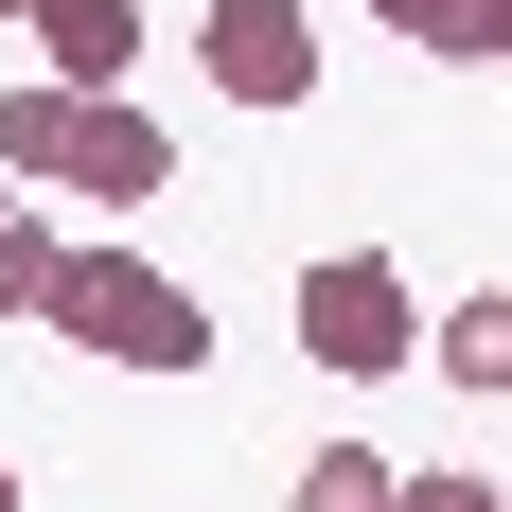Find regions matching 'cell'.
I'll list each match as a JSON object with an SVG mask.
<instances>
[{
	"mask_svg": "<svg viewBox=\"0 0 512 512\" xmlns=\"http://www.w3.org/2000/svg\"><path fill=\"white\" fill-rule=\"evenodd\" d=\"M18 36H36L53 89H124L142 71V0H18Z\"/></svg>",
	"mask_w": 512,
	"mask_h": 512,
	"instance_id": "5b68a950",
	"label": "cell"
},
{
	"mask_svg": "<svg viewBox=\"0 0 512 512\" xmlns=\"http://www.w3.org/2000/svg\"><path fill=\"white\" fill-rule=\"evenodd\" d=\"M389 512H495V477H477V460H442V477H389Z\"/></svg>",
	"mask_w": 512,
	"mask_h": 512,
	"instance_id": "30bf717a",
	"label": "cell"
},
{
	"mask_svg": "<svg viewBox=\"0 0 512 512\" xmlns=\"http://www.w3.org/2000/svg\"><path fill=\"white\" fill-rule=\"evenodd\" d=\"M389 442H301V512H389Z\"/></svg>",
	"mask_w": 512,
	"mask_h": 512,
	"instance_id": "ba28073f",
	"label": "cell"
},
{
	"mask_svg": "<svg viewBox=\"0 0 512 512\" xmlns=\"http://www.w3.org/2000/svg\"><path fill=\"white\" fill-rule=\"evenodd\" d=\"M0 512H18V460H0Z\"/></svg>",
	"mask_w": 512,
	"mask_h": 512,
	"instance_id": "8fae6325",
	"label": "cell"
},
{
	"mask_svg": "<svg viewBox=\"0 0 512 512\" xmlns=\"http://www.w3.org/2000/svg\"><path fill=\"white\" fill-rule=\"evenodd\" d=\"M36 301H53V212L0 195V318H36Z\"/></svg>",
	"mask_w": 512,
	"mask_h": 512,
	"instance_id": "9c48e42d",
	"label": "cell"
},
{
	"mask_svg": "<svg viewBox=\"0 0 512 512\" xmlns=\"http://www.w3.org/2000/svg\"><path fill=\"white\" fill-rule=\"evenodd\" d=\"M301 354H318V371H354V389H389V371L424 354L407 265H389V248H318V265H301Z\"/></svg>",
	"mask_w": 512,
	"mask_h": 512,
	"instance_id": "3957f363",
	"label": "cell"
},
{
	"mask_svg": "<svg viewBox=\"0 0 512 512\" xmlns=\"http://www.w3.org/2000/svg\"><path fill=\"white\" fill-rule=\"evenodd\" d=\"M424 354H442V371H460V389H477V407H495V389H512V301H495V283H477V301L442 318Z\"/></svg>",
	"mask_w": 512,
	"mask_h": 512,
	"instance_id": "52a82bcc",
	"label": "cell"
},
{
	"mask_svg": "<svg viewBox=\"0 0 512 512\" xmlns=\"http://www.w3.org/2000/svg\"><path fill=\"white\" fill-rule=\"evenodd\" d=\"M371 18H389L424 71H495V53H512V0H371Z\"/></svg>",
	"mask_w": 512,
	"mask_h": 512,
	"instance_id": "8992f818",
	"label": "cell"
},
{
	"mask_svg": "<svg viewBox=\"0 0 512 512\" xmlns=\"http://www.w3.org/2000/svg\"><path fill=\"white\" fill-rule=\"evenodd\" d=\"M159 177H177L159 106H124V89H53V71H18V89H0V195H89V212H142Z\"/></svg>",
	"mask_w": 512,
	"mask_h": 512,
	"instance_id": "6da1fadb",
	"label": "cell"
},
{
	"mask_svg": "<svg viewBox=\"0 0 512 512\" xmlns=\"http://www.w3.org/2000/svg\"><path fill=\"white\" fill-rule=\"evenodd\" d=\"M0 18H18V0H0Z\"/></svg>",
	"mask_w": 512,
	"mask_h": 512,
	"instance_id": "7c38bea8",
	"label": "cell"
},
{
	"mask_svg": "<svg viewBox=\"0 0 512 512\" xmlns=\"http://www.w3.org/2000/svg\"><path fill=\"white\" fill-rule=\"evenodd\" d=\"M36 318H53L89 371H212V301H195L159 248H53V301H36Z\"/></svg>",
	"mask_w": 512,
	"mask_h": 512,
	"instance_id": "7a4b0ae2",
	"label": "cell"
},
{
	"mask_svg": "<svg viewBox=\"0 0 512 512\" xmlns=\"http://www.w3.org/2000/svg\"><path fill=\"white\" fill-rule=\"evenodd\" d=\"M195 71L230 106H318V0H195Z\"/></svg>",
	"mask_w": 512,
	"mask_h": 512,
	"instance_id": "277c9868",
	"label": "cell"
}]
</instances>
